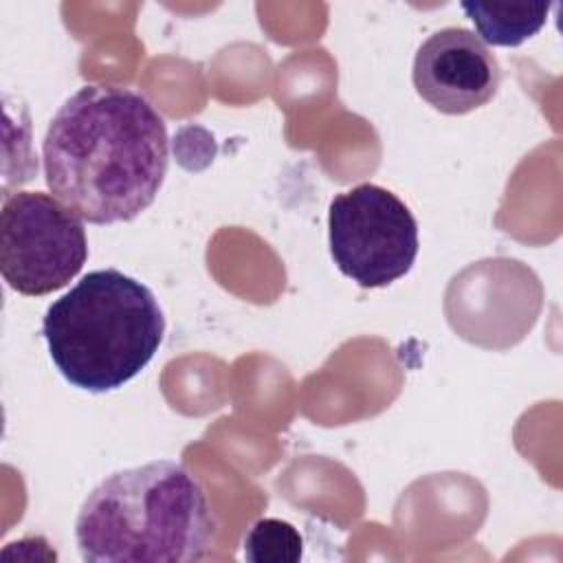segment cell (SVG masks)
Returning <instances> with one entry per match:
<instances>
[{
    "label": "cell",
    "mask_w": 563,
    "mask_h": 563,
    "mask_svg": "<svg viewBox=\"0 0 563 563\" xmlns=\"http://www.w3.org/2000/svg\"><path fill=\"white\" fill-rule=\"evenodd\" d=\"M48 191L90 224L145 211L167 174L163 117L139 92L81 86L55 112L42 143Z\"/></svg>",
    "instance_id": "obj_1"
},
{
    "label": "cell",
    "mask_w": 563,
    "mask_h": 563,
    "mask_svg": "<svg viewBox=\"0 0 563 563\" xmlns=\"http://www.w3.org/2000/svg\"><path fill=\"white\" fill-rule=\"evenodd\" d=\"M216 532L200 479L174 460L103 477L75 521L77 548L88 563H191L209 554Z\"/></svg>",
    "instance_id": "obj_2"
},
{
    "label": "cell",
    "mask_w": 563,
    "mask_h": 563,
    "mask_svg": "<svg viewBox=\"0 0 563 563\" xmlns=\"http://www.w3.org/2000/svg\"><path fill=\"white\" fill-rule=\"evenodd\" d=\"M42 334L55 367L73 387L103 394L123 387L152 361L165 317L145 284L101 268L46 308Z\"/></svg>",
    "instance_id": "obj_3"
},
{
    "label": "cell",
    "mask_w": 563,
    "mask_h": 563,
    "mask_svg": "<svg viewBox=\"0 0 563 563\" xmlns=\"http://www.w3.org/2000/svg\"><path fill=\"white\" fill-rule=\"evenodd\" d=\"M328 242L336 268L361 288L405 277L418 257V222L389 189L363 183L332 198Z\"/></svg>",
    "instance_id": "obj_4"
},
{
    "label": "cell",
    "mask_w": 563,
    "mask_h": 563,
    "mask_svg": "<svg viewBox=\"0 0 563 563\" xmlns=\"http://www.w3.org/2000/svg\"><path fill=\"white\" fill-rule=\"evenodd\" d=\"M81 218L44 191H18L0 211V271L22 295L42 297L64 288L86 264Z\"/></svg>",
    "instance_id": "obj_5"
},
{
    "label": "cell",
    "mask_w": 563,
    "mask_h": 563,
    "mask_svg": "<svg viewBox=\"0 0 563 563\" xmlns=\"http://www.w3.org/2000/svg\"><path fill=\"white\" fill-rule=\"evenodd\" d=\"M497 57L468 29L446 26L429 35L413 59L418 95L444 114H466L486 106L499 88Z\"/></svg>",
    "instance_id": "obj_6"
},
{
    "label": "cell",
    "mask_w": 563,
    "mask_h": 563,
    "mask_svg": "<svg viewBox=\"0 0 563 563\" xmlns=\"http://www.w3.org/2000/svg\"><path fill=\"white\" fill-rule=\"evenodd\" d=\"M550 2H462L479 40L495 46H519L537 35L550 13Z\"/></svg>",
    "instance_id": "obj_7"
},
{
    "label": "cell",
    "mask_w": 563,
    "mask_h": 563,
    "mask_svg": "<svg viewBox=\"0 0 563 563\" xmlns=\"http://www.w3.org/2000/svg\"><path fill=\"white\" fill-rule=\"evenodd\" d=\"M244 559L251 563H297L303 556L299 530L284 519H260L244 537Z\"/></svg>",
    "instance_id": "obj_8"
}]
</instances>
